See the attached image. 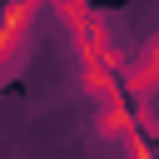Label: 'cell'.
I'll list each match as a JSON object with an SVG mask.
<instances>
[{
    "instance_id": "7a4b0ae2",
    "label": "cell",
    "mask_w": 159,
    "mask_h": 159,
    "mask_svg": "<svg viewBox=\"0 0 159 159\" xmlns=\"http://www.w3.org/2000/svg\"><path fill=\"white\" fill-rule=\"evenodd\" d=\"M35 15H40V5H30V0H20V5H5L0 10V75L10 70V60L25 50V30L35 25Z\"/></svg>"
},
{
    "instance_id": "6da1fadb",
    "label": "cell",
    "mask_w": 159,
    "mask_h": 159,
    "mask_svg": "<svg viewBox=\"0 0 159 159\" xmlns=\"http://www.w3.org/2000/svg\"><path fill=\"white\" fill-rule=\"evenodd\" d=\"M60 15L75 30V55H80V84H84V94L99 109L114 104V99H129L124 94V60H119V45H114L104 15L84 10V5H60Z\"/></svg>"
}]
</instances>
